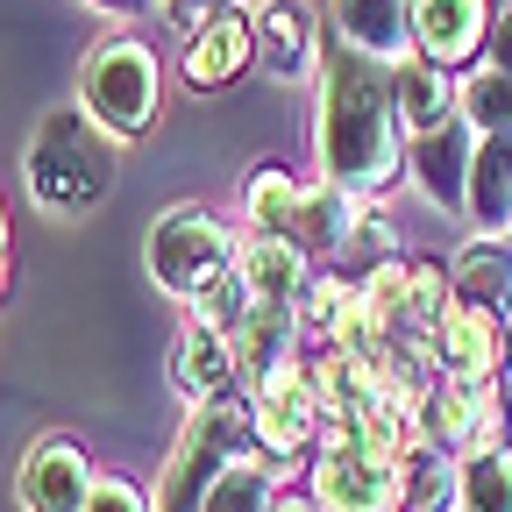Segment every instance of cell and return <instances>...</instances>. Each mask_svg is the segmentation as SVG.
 <instances>
[{"mask_svg": "<svg viewBox=\"0 0 512 512\" xmlns=\"http://www.w3.org/2000/svg\"><path fill=\"white\" fill-rule=\"evenodd\" d=\"M392 86L349 50L328 64V93H320V164L328 185L342 192H384L399 178V136H392Z\"/></svg>", "mask_w": 512, "mask_h": 512, "instance_id": "obj_1", "label": "cell"}, {"mask_svg": "<svg viewBox=\"0 0 512 512\" xmlns=\"http://www.w3.org/2000/svg\"><path fill=\"white\" fill-rule=\"evenodd\" d=\"M107 185H114V143L100 136L79 107L50 114L36 128V143H29V192H36V207L86 214V207L107 200Z\"/></svg>", "mask_w": 512, "mask_h": 512, "instance_id": "obj_2", "label": "cell"}, {"mask_svg": "<svg viewBox=\"0 0 512 512\" xmlns=\"http://www.w3.org/2000/svg\"><path fill=\"white\" fill-rule=\"evenodd\" d=\"M313 505L320 512H399L406 505V463H384L356 441V420H335L328 456L313 470Z\"/></svg>", "mask_w": 512, "mask_h": 512, "instance_id": "obj_3", "label": "cell"}, {"mask_svg": "<svg viewBox=\"0 0 512 512\" xmlns=\"http://www.w3.org/2000/svg\"><path fill=\"white\" fill-rule=\"evenodd\" d=\"M235 271V249H228V235L214 228V214H200V207H171L157 228H150V278L164 285V292H178V299H200L214 278H228Z\"/></svg>", "mask_w": 512, "mask_h": 512, "instance_id": "obj_4", "label": "cell"}, {"mask_svg": "<svg viewBox=\"0 0 512 512\" xmlns=\"http://www.w3.org/2000/svg\"><path fill=\"white\" fill-rule=\"evenodd\" d=\"M256 434V406H242V399H214L200 420L185 427V441H178V456H171V470H164V512H192V498L207 505V491H214V463L221 456H235V448Z\"/></svg>", "mask_w": 512, "mask_h": 512, "instance_id": "obj_5", "label": "cell"}, {"mask_svg": "<svg viewBox=\"0 0 512 512\" xmlns=\"http://www.w3.org/2000/svg\"><path fill=\"white\" fill-rule=\"evenodd\" d=\"M86 107L114 128V136H136L157 114V57L143 43H107L86 64Z\"/></svg>", "mask_w": 512, "mask_h": 512, "instance_id": "obj_6", "label": "cell"}, {"mask_svg": "<svg viewBox=\"0 0 512 512\" xmlns=\"http://www.w3.org/2000/svg\"><path fill=\"white\" fill-rule=\"evenodd\" d=\"M256 441L271 448V456H292V448H306V434H313V413H320V399H313V370L306 363H278L264 384H256Z\"/></svg>", "mask_w": 512, "mask_h": 512, "instance_id": "obj_7", "label": "cell"}, {"mask_svg": "<svg viewBox=\"0 0 512 512\" xmlns=\"http://www.w3.org/2000/svg\"><path fill=\"white\" fill-rule=\"evenodd\" d=\"M420 434L427 448H491L498 434V399H491V384H434V392L420 399Z\"/></svg>", "mask_w": 512, "mask_h": 512, "instance_id": "obj_8", "label": "cell"}, {"mask_svg": "<svg viewBox=\"0 0 512 512\" xmlns=\"http://www.w3.org/2000/svg\"><path fill=\"white\" fill-rule=\"evenodd\" d=\"M470 164H477V136L463 121H441L427 136H413V178L441 214H463L470 207Z\"/></svg>", "mask_w": 512, "mask_h": 512, "instance_id": "obj_9", "label": "cell"}, {"mask_svg": "<svg viewBox=\"0 0 512 512\" xmlns=\"http://www.w3.org/2000/svg\"><path fill=\"white\" fill-rule=\"evenodd\" d=\"M427 349H434V363L456 377V384H491V377H498V363H505L498 320H491V313H477V306H448L441 335H434Z\"/></svg>", "mask_w": 512, "mask_h": 512, "instance_id": "obj_10", "label": "cell"}, {"mask_svg": "<svg viewBox=\"0 0 512 512\" xmlns=\"http://www.w3.org/2000/svg\"><path fill=\"white\" fill-rule=\"evenodd\" d=\"M93 498V477H86V456L72 441H36L29 463H22V505L29 512H86Z\"/></svg>", "mask_w": 512, "mask_h": 512, "instance_id": "obj_11", "label": "cell"}, {"mask_svg": "<svg viewBox=\"0 0 512 512\" xmlns=\"http://www.w3.org/2000/svg\"><path fill=\"white\" fill-rule=\"evenodd\" d=\"M235 278L249 285V299H256V306L292 313V299L306 292V249H292L285 235H256V242L235 256Z\"/></svg>", "mask_w": 512, "mask_h": 512, "instance_id": "obj_12", "label": "cell"}, {"mask_svg": "<svg viewBox=\"0 0 512 512\" xmlns=\"http://www.w3.org/2000/svg\"><path fill=\"white\" fill-rule=\"evenodd\" d=\"M413 36L434 64H463L477 36H491V8L484 0H413Z\"/></svg>", "mask_w": 512, "mask_h": 512, "instance_id": "obj_13", "label": "cell"}, {"mask_svg": "<svg viewBox=\"0 0 512 512\" xmlns=\"http://www.w3.org/2000/svg\"><path fill=\"white\" fill-rule=\"evenodd\" d=\"M335 22L349 36V50L363 57H399L413 43V0H335Z\"/></svg>", "mask_w": 512, "mask_h": 512, "instance_id": "obj_14", "label": "cell"}, {"mask_svg": "<svg viewBox=\"0 0 512 512\" xmlns=\"http://www.w3.org/2000/svg\"><path fill=\"white\" fill-rule=\"evenodd\" d=\"M456 292H463V306H477V313H512V242L505 235H477V242H463V256H456Z\"/></svg>", "mask_w": 512, "mask_h": 512, "instance_id": "obj_15", "label": "cell"}, {"mask_svg": "<svg viewBox=\"0 0 512 512\" xmlns=\"http://www.w3.org/2000/svg\"><path fill=\"white\" fill-rule=\"evenodd\" d=\"M171 377H178V392H192V399H221L228 392V377H235V349H228V335H214V328H192L171 342Z\"/></svg>", "mask_w": 512, "mask_h": 512, "instance_id": "obj_16", "label": "cell"}, {"mask_svg": "<svg viewBox=\"0 0 512 512\" xmlns=\"http://www.w3.org/2000/svg\"><path fill=\"white\" fill-rule=\"evenodd\" d=\"M349 235H356V214H349V192H342V185L299 192V214H292V235H285L292 249H306V256H342Z\"/></svg>", "mask_w": 512, "mask_h": 512, "instance_id": "obj_17", "label": "cell"}, {"mask_svg": "<svg viewBox=\"0 0 512 512\" xmlns=\"http://www.w3.org/2000/svg\"><path fill=\"white\" fill-rule=\"evenodd\" d=\"M249 15H221L214 29H200L185 43V86H228L242 64H249Z\"/></svg>", "mask_w": 512, "mask_h": 512, "instance_id": "obj_18", "label": "cell"}, {"mask_svg": "<svg viewBox=\"0 0 512 512\" xmlns=\"http://www.w3.org/2000/svg\"><path fill=\"white\" fill-rule=\"evenodd\" d=\"M470 214L484 235L512 228V136H484L477 164H470Z\"/></svg>", "mask_w": 512, "mask_h": 512, "instance_id": "obj_19", "label": "cell"}, {"mask_svg": "<svg viewBox=\"0 0 512 512\" xmlns=\"http://www.w3.org/2000/svg\"><path fill=\"white\" fill-rule=\"evenodd\" d=\"M285 342H292V313H278V306H256L242 328L228 335L235 370H249V384H264L278 363H292V356H285Z\"/></svg>", "mask_w": 512, "mask_h": 512, "instance_id": "obj_20", "label": "cell"}, {"mask_svg": "<svg viewBox=\"0 0 512 512\" xmlns=\"http://www.w3.org/2000/svg\"><path fill=\"white\" fill-rule=\"evenodd\" d=\"M392 107H399V121L413 128V136H427V128L448 121V79L434 72V64L406 57V64H399V79H392Z\"/></svg>", "mask_w": 512, "mask_h": 512, "instance_id": "obj_21", "label": "cell"}, {"mask_svg": "<svg viewBox=\"0 0 512 512\" xmlns=\"http://www.w3.org/2000/svg\"><path fill=\"white\" fill-rule=\"evenodd\" d=\"M256 57H264L278 79H299V72H306V57H313V29H306V15L285 8V0H271V8H264V29H256Z\"/></svg>", "mask_w": 512, "mask_h": 512, "instance_id": "obj_22", "label": "cell"}, {"mask_svg": "<svg viewBox=\"0 0 512 512\" xmlns=\"http://www.w3.org/2000/svg\"><path fill=\"white\" fill-rule=\"evenodd\" d=\"M456 512H512V456L505 448H477L456 470Z\"/></svg>", "mask_w": 512, "mask_h": 512, "instance_id": "obj_23", "label": "cell"}, {"mask_svg": "<svg viewBox=\"0 0 512 512\" xmlns=\"http://www.w3.org/2000/svg\"><path fill=\"white\" fill-rule=\"evenodd\" d=\"M271 505L278 498H271V470L264 463H228L214 477V491H207L200 512H271Z\"/></svg>", "mask_w": 512, "mask_h": 512, "instance_id": "obj_24", "label": "cell"}, {"mask_svg": "<svg viewBox=\"0 0 512 512\" xmlns=\"http://www.w3.org/2000/svg\"><path fill=\"white\" fill-rule=\"evenodd\" d=\"M242 200H249V221H256V235H292V214H299V185H292L285 171H256Z\"/></svg>", "mask_w": 512, "mask_h": 512, "instance_id": "obj_25", "label": "cell"}, {"mask_svg": "<svg viewBox=\"0 0 512 512\" xmlns=\"http://www.w3.org/2000/svg\"><path fill=\"white\" fill-rule=\"evenodd\" d=\"M463 107L477 121V136H512V79L505 72H484L463 86Z\"/></svg>", "mask_w": 512, "mask_h": 512, "instance_id": "obj_26", "label": "cell"}, {"mask_svg": "<svg viewBox=\"0 0 512 512\" xmlns=\"http://www.w3.org/2000/svg\"><path fill=\"white\" fill-rule=\"evenodd\" d=\"M406 498L420 512H441L448 498H456V484H448V463L434 456V448H420V456H406Z\"/></svg>", "mask_w": 512, "mask_h": 512, "instance_id": "obj_27", "label": "cell"}, {"mask_svg": "<svg viewBox=\"0 0 512 512\" xmlns=\"http://www.w3.org/2000/svg\"><path fill=\"white\" fill-rule=\"evenodd\" d=\"M164 8V22H178L185 36H200V29H214L221 15H242V0H157Z\"/></svg>", "mask_w": 512, "mask_h": 512, "instance_id": "obj_28", "label": "cell"}, {"mask_svg": "<svg viewBox=\"0 0 512 512\" xmlns=\"http://www.w3.org/2000/svg\"><path fill=\"white\" fill-rule=\"evenodd\" d=\"M349 264H363V278L370 271H384V264H392V228H384V221H356V235H349Z\"/></svg>", "mask_w": 512, "mask_h": 512, "instance_id": "obj_29", "label": "cell"}, {"mask_svg": "<svg viewBox=\"0 0 512 512\" xmlns=\"http://www.w3.org/2000/svg\"><path fill=\"white\" fill-rule=\"evenodd\" d=\"M349 292H356V285H342V278H320V285L306 292V299H313V306H306V328H313V335H335V320H342Z\"/></svg>", "mask_w": 512, "mask_h": 512, "instance_id": "obj_30", "label": "cell"}, {"mask_svg": "<svg viewBox=\"0 0 512 512\" xmlns=\"http://www.w3.org/2000/svg\"><path fill=\"white\" fill-rule=\"evenodd\" d=\"M86 512H150V505H143V491H136V484L100 477V484H93V498H86Z\"/></svg>", "mask_w": 512, "mask_h": 512, "instance_id": "obj_31", "label": "cell"}, {"mask_svg": "<svg viewBox=\"0 0 512 512\" xmlns=\"http://www.w3.org/2000/svg\"><path fill=\"white\" fill-rule=\"evenodd\" d=\"M491 72H505V79H512V15H498V22H491Z\"/></svg>", "mask_w": 512, "mask_h": 512, "instance_id": "obj_32", "label": "cell"}, {"mask_svg": "<svg viewBox=\"0 0 512 512\" xmlns=\"http://www.w3.org/2000/svg\"><path fill=\"white\" fill-rule=\"evenodd\" d=\"M271 512H320V505H306V498H299V491H292V498H278V505H271Z\"/></svg>", "mask_w": 512, "mask_h": 512, "instance_id": "obj_33", "label": "cell"}, {"mask_svg": "<svg viewBox=\"0 0 512 512\" xmlns=\"http://www.w3.org/2000/svg\"><path fill=\"white\" fill-rule=\"evenodd\" d=\"M0 249H8V228H0ZM0 271H8V256H0Z\"/></svg>", "mask_w": 512, "mask_h": 512, "instance_id": "obj_34", "label": "cell"}]
</instances>
